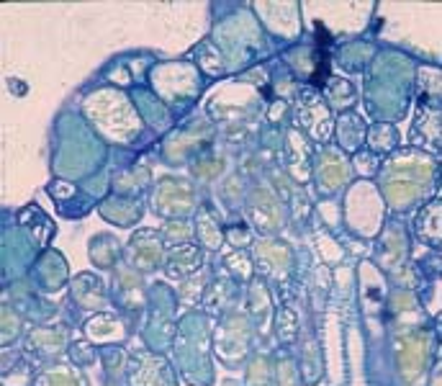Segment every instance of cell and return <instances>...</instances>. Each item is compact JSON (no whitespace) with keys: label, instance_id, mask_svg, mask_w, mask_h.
Wrapping results in <instances>:
<instances>
[{"label":"cell","instance_id":"obj_1","mask_svg":"<svg viewBox=\"0 0 442 386\" xmlns=\"http://www.w3.org/2000/svg\"><path fill=\"white\" fill-rule=\"evenodd\" d=\"M324 175H327V180H329V183L334 185V183H337V180L342 178V165H337V162H334V160L329 157V162L324 165Z\"/></svg>","mask_w":442,"mask_h":386}]
</instances>
